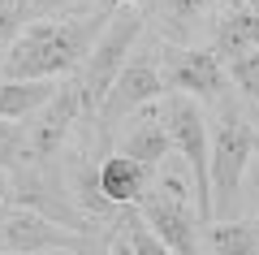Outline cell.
Wrapping results in <instances>:
<instances>
[{"label": "cell", "mask_w": 259, "mask_h": 255, "mask_svg": "<svg viewBox=\"0 0 259 255\" xmlns=\"http://www.w3.org/2000/svg\"><path fill=\"white\" fill-rule=\"evenodd\" d=\"M44 255H78V251H44Z\"/></svg>", "instance_id": "24"}, {"label": "cell", "mask_w": 259, "mask_h": 255, "mask_svg": "<svg viewBox=\"0 0 259 255\" xmlns=\"http://www.w3.org/2000/svg\"><path fill=\"white\" fill-rule=\"evenodd\" d=\"M212 255H259V221H216L207 225Z\"/></svg>", "instance_id": "15"}, {"label": "cell", "mask_w": 259, "mask_h": 255, "mask_svg": "<svg viewBox=\"0 0 259 255\" xmlns=\"http://www.w3.org/2000/svg\"><path fill=\"white\" fill-rule=\"evenodd\" d=\"M104 156H108L104 147L100 152H91V147L74 152V160H69V199H74L91 221H117V216H125L130 208H117V203L104 195V186H100V160Z\"/></svg>", "instance_id": "10"}, {"label": "cell", "mask_w": 259, "mask_h": 255, "mask_svg": "<svg viewBox=\"0 0 259 255\" xmlns=\"http://www.w3.org/2000/svg\"><path fill=\"white\" fill-rule=\"evenodd\" d=\"M238 5H246V9H255V13H259V0H238Z\"/></svg>", "instance_id": "22"}, {"label": "cell", "mask_w": 259, "mask_h": 255, "mask_svg": "<svg viewBox=\"0 0 259 255\" xmlns=\"http://www.w3.org/2000/svg\"><path fill=\"white\" fill-rule=\"evenodd\" d=\"M18 164H39V160H35V152L26 143V130L0 117V173H9Z\"/></svg>", "instance_id": "17"}, {"label": "cell", "mask_w": 259, "mask_h": 255, "mask_svg": "<svg viewBox=\"0 0 259 255\" xmlns=\"http://www.w3.org/2000/svg\"><path fill=\"white\" fill-rule=\"evenodd\" d=\"M255 152H259V130L250 126L238 108H225L221 126H216V134H212V147H207L212 208L216 212H233L238 208V191H242V177H246Z\"/></svg>", "instance_id": "3"}, {"label": "cell", "mask_w": 259, "mask_h": 255, "mask_svg": "<svg viewBox=\"0 0 259 255\" xmlns=\"http://www.w3.org/2000/svg\"><path fill=\"white\" fill-rule=\"evenodd\" d=\"M0 238L18 255H44V251H78V234L65 225H52L48 216L30 208H13L0 221Z\"/></svg>", "instance_id": "9"}, {"label": "cell", "mask_w": 259, "mask_h": 255, "mask_svg": "<svg viewBox=\"0 0 259 255\" xmlns=\"http://www.w3.org/2000/svg\"><path fill=\"white\" fill-rule=\"evenodd\" d=\"M130 242H134V255H173L147 225H143V216H130Z\"/></svg>", "instance_id": "20"}, {"label": "cell", "mask_w": 259, "mask_h": 255, "mask_svg": "<svg viewBox=\"0 0 259 255\" xmlns=\"http://www.w3.org/2000/svg\"><path fill=\"white\" fill-rule=\"evenodd\" d=\"M250 48H259V13L246 9V5L221 13V22H216V48H212V52H221V61H229V56L250 52Z\"/></svg>", "instance_id": "14"}, {"label": "cell", "mask_w": 259, "mask_h": 255, "mask_svg": "<svg viewBox=\"0 0 259 255\" xmlns=\"http://www.w3.org/2000/svg\"><path fill=\"white\" fill-rule=\"evenodd\" d=\"M100 186L117 208H134L151 186V169L139 164L134 156H125V152H108L100 160Z\"/></svg>", "instance_id": "11"}, {"label": "cell", "mask_w": 259, "mask_h": 255, "mask_svg": "<svg viewBox=\"0 0 259 255\" xmlns=\"http://www.w3.org/2000/svg\"><path fill=\"white\" fill-rule=\"evenodd\" d=\"M30 22V5H22V0H0V56L9 52V44L26 30Z\"/></svg>", "instance_id": "19"}, {"label": "cell", "mask_w": 259, "mask_h": 255, "mask_svg": "<svg viewBox=\"0 0 259 255\" xmlns=\"http://www.w3.org/2000/svg\"><path fill=\"white\" fill-rule=\"evenodd\" d=\"M160 74L168 91L199 95V100H221L225 95V65L212 48H164Z\"/></svg>", "instance_id": "8"}, {"label": "cell", "mask_w": 259, "mask_h": 255, "mask_svg": "<svg viewBox=\"0 0 259 255\" xmlns=\"http://www.w3.org/2000/svg\"><path fill=\"white\" fill-rule=\"evenodd\" d=\"M61 78H5L0 82V117L5 121H22L30 113H39L52 100Z\"/></svg>", "instance_id": "13"}, {"label": "cell", "mask_w": 259, "mask_h": 255, "mask_svg": "<svg viewBox=\"0 0 259 255\" xmlns=\"http://www.w3.org/2000/svg\"><path fill=\"white\" fill-rule=\"evenodd\" d=\"M186 191L190 186L182 177L164 173L139 199V216L173 255H203V246H199V225L203 221H199V212H190V195Z\"/></svg>", "instance_id": "5"}, {"label": "cell", "mask_w": 259, "mask_h": 255, "mask_svg": "<svg viewBox=\"0 0 259 255\" xmlns=\"http://www.w3.org/2000/svg\"><path fill=\"white\" fill-rule=\"evenodd\" d=\"M91 255H108V251H91Z\"/></svg>", "instance_id": "26"}, {"label": "cell", "mask_w": 259, "mask_h": 255, "mask_svg": "<svg viewBox=\"0 0 259 255\" xmlns=\"http://www.w3.org/2000/svg\"><path fill=\"white\" fill-rule=\"evenodd\" d=\"M221 0H151V9L160 13V26L168 39H186V30L199 26Z\"/></svg>", "instance_id": "16"}, {"label": "cell", "mask_w": 259, "mask_h": 255, "mask_svg": "<svg viewBox=\"0 0 259 255\" xmlns=\"http://www.w3.org/2000/svg\"><path fill=\"white\" fill-rule=\"evenodd\" d=\"M104 22L108 18H100V13L26 22V30L9 44V52L0 56V74L5 78H65V74H74L87 61Z\"/></svg>", "instance_id": "1"}, {"label": "cell", "mask_w": 259, "mask_h": 255, "mask_svg": "<svg viewBox=\"0 0 259 255\" xmlns=\"http://www.w3.org/2000/svg\"><path fill=\"white\" fill-rule=\"evenodd\" d=\"M160 113H164V126H168V143H173V152L182 156L186 169H190L194 212H199V221H203V225H212V221H216V208H212V173H207V147H212V138H207L203 108L194 104V95L168 91L164 104H160Z\"/></svg>", "instance_id": "2"}, {"label": "cell", "mask_w": 259, "mask_h": 255, "mask_svg": "<svg viewBox=\"0 0 259 255\" xmlns=\"http://www.w3.org/2000/svg\"><path fill=\"white\" fill-rule=\"evenodd\" d=\"M164 95H168V87H164V74H160V56H151V52H130L125 65H121V74L112 78V87H108V95H104L95 121H100V130L108 134L112 121H121L125 113L143 108V104L164 100Z\"/></svg>", "instance_id": "6"}, {"label": "cell", "mask_w": 259, "mask_h": 255, "mask_svg": "<svg viewBox=\"0 0 259 255\" xmlns=\"http://www.w3.org/2000/svg\"><path fill=\"white\" fill-rule=\"evenodd\" d=\"M22 5H56V0H22Z\"/></svg>", "instance_id": "23"}, {"label": "cell", "mask_w": 259, "mask_h": 255, "mask_svg": "<svg viewBox=\"0 0 259 255\" xmlns=\"http://www.w3.org/2000/svg\"><path fill=\"white\" fill-rule=\"evenodd\" d=\"M255 208H259V191H255Z\"/></svg>", "instance_id": "27"}, {"label": "cell", "mask_w": 259, "mask_h": 255, "mask_svg": "<svg viewBox=\"0 0 259 255\" xmlns=\"http://www.w3.org/2000/svg\"><path fill=\"white\" fill-rule=\"evenodd\" d=\"M255 117H259V113H255ZM255 130H259V126H255Z\"/></svg>", "instance_id": "28"}, {"label": "cell", "mask_w": 259, "mask_h": 255, "mask_svg": "<svg viewBox=\"0 0 259 255\" xmlns=\"http://www.w3.org/2000/svg\"><path fill=\"white\" fill-rule=\"evenodd\" d=\"M0 255H18V251H9V246H5V251H0Z\"/></svg>", "instance_id": "25"}, {"label": "cell", "mask_w": 259, "mask_h": 255, "mask_svg": "<svg viewBox=\"0 0 259 255\" xmlns=\"http://www.w3.org/2000/svg\"><path fill=\"white\" fill-rule=\"evenodd\" d=\"M108 255H134V242H130V234H125V238H117V242L108 246Z\"/></svg>", "instance_id": "21"}, {"label": "cell", "mask_w": 259, "mask_h": 255, "mask_svg": "<svg viewBox=\"0 0 259 255\" xmlns=\"http://www.w3.org/2000/svg\"><path fill=\"white\" fill-rule=\"evenodd\" d=\"M139 35H143V13H134V9H117V18H108L104 30L95 35L87 61L78 65V87H82V104H87L91 117L100 113L112 78L121 74L125 56L134 52V39H139Z\"/></svg>", "instance_id": "4"}, {"label": "cell", "mask_w": 259, "mask_h": 255, "mask_svg": "<svg viewBox=\"0 0 259 255\" xmlns=\"http://www.w3.org/2000/svg\"><path fill=\"white\" fill-rule=\"evenodd\" d=\"M225 74H229V82L238 87L246 100L259 104V48H250V52H238L229 56V65H225Z\"/></svg>", "instance_id": "18"}, {"label": "cell", "mask_w": 259, "mask_h": 255, "mask_svg": "<svg viewBox=\"0 0 259 255\" xmlns=\"http://www.w3.org/2000/svg\"><path fill=\"white\" fill-rule=\"evenodd\" d=\"M78 113H87L82 87H78V78H61L56 91H52V100H48L39 113H30L35 121L26 126V143H30V152H35L39 164H48L65 147V138H69V130H74Z\"/></svg>", "instance_id": "7"}, {"label": "cell", "mask_w": 259, "mask_h": 255, "mask_svg": "<svg viewBox=\"0 0 259 255\" xmlns=\"http://www.w3.org/2000/svg\"><path fill=\"white\" fill-rule=\"evenodd\" d=\"M121 152L134 156V160L147 164V169H156V164L173 152V143H168V126H164V113H160L156 104H151V113H143V117L130 126V134H125V143H121Z\"/></svg>", "instance_id": "12"}]
</instances>
